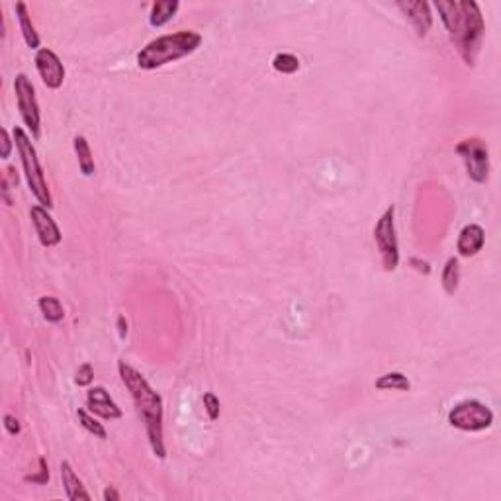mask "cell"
<instances>
[{
	"label": "cell",
	"mask_w": 501,
	"mask_h": 501,
	"mask_svg": "<svg viewBox=\"0 0 501 501\" xmlns=\"http://www.w3.org/2000/svg\"><path fill=\"white\" fill-rule=\"evenodd\" d=\"M409 264H411L417 272H421V274H431V264L427 263V261H423V259L414 257V259L409 261Z\"/></svg>",
	"instance_id": "28"
},
{
	"label": "cell",
	"mask_w": 501,
	"mask_h": 501,
	"mask_svg": "<svg viewBox=\"0 0 501 501\" xmlns=\"http://www.w3.org/2000/svg\"><path fill=\"white\" fill-rule=\"evenodd\" d=\"M4 429H6L9 435H18L22 431V425H20V421H18L14 415L6 414L4 415Z\"/></svg>",
	"instance_id": "25"
},
{
	"label": "cell",
	"mask_w": 501,
	"mask_h": 501,
	"mask_svg": "<svg viewBox=\"0 0 501 501\" xmlns=\"http://www.w3.org/2000/svg\"><path fill=\"white\" fill-rule=\"evenodd\" d=\"M443 288L446 294H454L458 290V282H460V263L456 257H451L446 261L445 269H443V276H441Z\"/></svg>",
	"instance_id": "19"
},
{
	"label": "cell",
	"mask_w": 501,
	"mask_h": 501,
	"mask_svg": "<svg viewBox=\"0 0 501 501\" xmlns=\"http://www.w3.org/2000/svg\"><path fill=\"white\" fill-rule=\"evenodd\" d=\"M202 43V36L192 30H181V32L161 36L157 40L149 41L139 53H137V65L139 69L153 71L168 63H175L183 57L192 55Z\"/></svg>",
	"instance_id": "3"
},
{
	"label": "cell",
	"mask_w": 501,
	"mask_h": 501,
	"mask_svg": "<svg viewBox=\"0 0 501 501\" xmlns=\"http://www.w3.org/2000/svg\"><path fill=\"white\" fill-rule=\"evenodd\" d=\"M87 407L95 415L102 417V419H110V421L119 419L124 415L122 407H118V404L112 399L104 386H95L87 392Z\"/></svg>",
	"instance_id": "11"
},
{
	"label": "cell",
	"mask_w": 501,
	"mask_h": 501,
	"mask_svg": "<svg viewBox=\"0 0 501 501\" xmlns=\"http://www.w3.org/2000/svg\"><path fill=\"white\" fill-rule=\"evenodd\" d=\"M118 327H119V337L124 339V337L128 335V321H126L124 316H119L118 318Z\"/></svg>",
	"instance_id": "29"
},
{
	"label": "cell",
	"mask_w": 501,
	"mask_h": 501,
	"mask_svg": "<svg viewBox=\"0 0 501 501\" xmlns=\"http://www.w3.org/2000/svg\"><path fill=\"white\" fill-rule=\"evenodd\" d=\"M12 136H14V144H16L18 155H20V161H22V167H24V175L30 190L36 196V200L40 202V206L51 210L53 208V198H51V192H49L48 183H45L43 168L40 165L38 151L33 147L32 139H30V136L22 128H14Z\"/></svg>",
	"instance_id": "4"
},
{
	"label": "cell",
	"mask_w": 501,
	"mask_h": 501,
	"mask_svg": "<svg viewBox=\"0 0 501 501\" xmlns=\"http://www.w3.org/2000/svg\"><path fill=\"white\" fill-rule=\"evenodd\" d=\"M14 92H16L18 110H20V116L24 119L26 128L32 131L33 137H40V104H38V98H36V88H33L32 80L28 79L24 72L16 75V79H14Z\"/></svg>",
	"instance_id": "7"
},
{
	"label": "cell",
	"mask_w": 501,
	"mask_h": 501,
	"mask_svg": "<svg viewBox=\"0 0 501 501\" xmlns=\"http://www.w3.org/2000/svg\"><path fill=\"white\" fill-rule=\"evenodd\" d=\"M12 139H10V134L6 131V129H2V153H0V157L2 159H9L10 157V151H12Z\"/></svg>",
	"instance_id": "27"
},
{
	"label": "cell",
	"mask_w": 501,
	"mask_h": 501,
	"mask_svg": "<svg viewBox=\"0 0 501 501\" xmlns=\"http://www.w3.org/2000/svg\"><path fill=\"white\" fill-rule=\"evenodd\" d=\"M374 386H376L378 390H398V392L411 390V382L407 380L406 374H402V372L382 374V376L374 382Z\"/></svg>",
	"instance_id": "18"
},
{
	"label": "cell",
	"mask_w": 501,
	"mask_h": 501,
	"mask_svg": "<svg viewBox=\"0 0 501 501\" xmlns=\"http://www.w3.org/2000/svg\"><path fill=\"white\" fill-rule=\"evenodd\" d=\"M33 63H36V69L40 72L41 80L43 85L51 90H57L61 88L65 80V67L61 63V59L48 48H41L36 57H33Z\"/></svg>",
	"instance_id": "9"
},
{
	"label": "cell",
	"mask_w": 501,
	"mask_h": 501,
	"mask_svg": "<svg viewBox=\"0 0 501 501\" xmlns=\"http://www.w3.org/2000/svg\"><path fill=\"white\" fill-rule=\"evenodd\" d=\"M456 153L460 155L468 176L478 184H484L490 176V153L482 139L470 137L456 145Z\"/></svg>",
	"instance_id": "8"
},
{
	"label": "cell",
	"mask_w": 501,
	"mask_h": 501,
	"mask_svg": "<svg viewBox=\"0 0 501 501\" xmlns=\"http://www.w3.org/2000/svg\"><path fill=\"white\" fill-rule=\"evenodd\" d=\"M484 243L485 231L476 223H470L462 227L458 241H456V251L460 257H474L484 249Z\"/></svg>",
	"instance_id": "13"
},
{
	"label": "cell",
	"mask_w": 501,
	"mask_h": 501,
	"mask_svg": "<svg viewBox=\"0 0 501 501\" xmlns=\"http://www.w3.org/2000/svg\"><path fill=\"white\" fill-rule=\"evenodd\" d=\"M72 144H75V151H77V161H79L80 173H82L85 176H92L96 171V165H95V157H92V151H90V145H88L87 137L77 136Z\"/></svg>",
	"instance_id": "17"
},
{
	"label": "cell",
	"mask_w": 501,
	"mask_h": 501,
	"mask_svg": "<svg viewBox=\"0 0 501 501\" xmlns=\"http://www.w3.org/2000/svg\"><path fill=\"white\" fill-rule=\"evenodd\" d=\"M14 10H16L18 22H20V32L24 36L26 45L30 49H38V51H40V36L36 32V26H33L32 18H30L28 6H26L24 2H16Z\"/></svg>",
	"instance_id": "15"
},
{
	"label": "cell",
	"mask_w": 501,
	"mask_h": 501,
	"mask_svg": "<svg viewBox=\"0 0 501 501\" xmlns=\"http://www.w3.org/2000/svg\"><path fill=\"white\" fill-rule=\"evenodd\" d=\"M202 402H204V409H206L208 417H210L212 421H215V419L220 417V411H222V404H220L217 396L212 394V392H206Z\"/></svg>",
	"instance_id": "23"
},
{
	"label": "cell",
	"mask_w": 501,
	"mask_h": 501,
	"mask_svg": "<svg viewBox=\"0 0 501 501\" xmlns=\"http://www.w3.org/2000/svg\"><path fill=\"white\" fill-rule=\"evenodd\" d=\"M92 380H95V368H92V365H88V362L80 365L77 374H75V382L85 388V386H90Z\"/></svg>",
	"instance_id": "24"
},
{
	"label": "cell",
	"mask_w": 501,
	"mask_h": 501,
	"mask_svg": "<svg viewBox=\"0 0 501 501\" xmlns=\"http://www.w3.org/2000/svg\"><path fill=\"white\" fill-rule=\"evenodd\" d=\"M181 9V2L178 0H159L151 6V14H149V24L153 28H161V26L168 24L175 14Z\"/></svg>",
	"instance_id": "16"
},
{
	"label": "cell",
	"mask_w": 501,
	"mask_h": 501,
	"mask_svg": "<svg viewBox=\"0 0 501 501\" xmlns=\"http://www.w3.org/2000/svg\"><path fill=\"white\" fill-rule=\"evenodd\" d=\"M118 372L126 390L129 392V396L136 404L137 414L145 423V433L149 438L153 454L157 458H165L167 448H165V433H163V398L149 386L144 374L136 370L134 366L126 365L124 360L118 362Z\"/></svg>",
	"instance_id": "2"
},
{
	"label": "cell",
	"mask_w": 501,
	"mask_h": 501,
	"mask_svg": "<svg viewBox=\"0 0 501 501\" xmlns=\"http://www.w3.org/2000/svg\"><path fill=\"white\" fill-rule=\"evenodd\" d=\"M38 308L43 313V318L51 321V323H59L65 318L63 306H61L59 298H55V296H41L40 300H38Z\"/></svg>",
	"instance_id": "20"
},
{
	"label": "cell",
	"mask_w": 501,
	"mask_h": 501,
	"mask_svg": "<svg viewBox=\"0 0 501 501\" xmlns=\"http://www.w3.org/2000/svg\"><path fill=\"white\" fill-rule=\"evenodd\" d=\"M398 9L406 14V18L411 22L415 28V32L419 38H425L429 33L431 26H433V14H431V6L427 2H398Z\"/></svg>",
	"instance_id": "12"
},
{
	"label": "cell",
	"mask_w": 501,
	"mask_h": 501,
	"mask_svg": "<svg viewBox=\"0 0 501 501\" xmlns=\"http://www.w3.org/2000/svg\"><path fill=\"white\" fill-rule=\"evenodd\" d=\"M77 417H79V423L80 427L85 431H88L90 435H95L96 438H108V433H106V429H104L102 423H98V419H95V415H90L87 411V409H77Z\"/></svg>",
	"instance_id": "21"
},
{
	"label": "cell",
	"mask_w": 501,
	"mask_h": 501,
	"mask_svg": "<svg viewBox=\"0 0 501 501\" xmlns=\"http://www.w3.org/2000/svg\"><path fill=\"white\" fill-rule=\"evenodd\" d=\"M104 500H106V501H118L119 500V493L118 492H116V490H114V487H106V490H104Z\"/></svg>",
	"instance_id": "30"
},
{
	"label": "cell",
	"mask_w": 501,
	"mask_h": 501,
	"mask_svg": "<svg viewBox=\"0 0 501 501\" xmlns=\"http://www.w3.org/2000/svg\"><path fill=\"white\" fill-rule=\"evenodd\" d=\"M272 67L279 72H282V75H292V72L300 69V61L292 53H279V55L274 57V61H272Z\"/></svg>",
	"instance_id": "22"
},
{
	"label": "cell",
	"mask_w": 501,
	"mask_h": 501,
	"mask_svg": "<svg viewBox=\"0 0 501 501\" xmlns=\"http://www.w3.org/2000/svg\"><path fill=\"white\" fill-rule=\"evenodd\" d=\"M394 217H396V208L388 206L374 227V243L386 271H396L399 264V245Z\"/></svg>",
	"instance_id": "5"
},
{
	"label": "cell",
	"mask_w": 501,
	"mask_h": 501,
	"mask_svg": "<svg viewBox=\"0 0 501 501\" xmlns=\"http://www.w3.org/2000/svg\"><path fill=\"white\" fill-rule=\"evenodd\" d=\"M438 16L445 24L451 41L466 65H474L482 40H484L485 24L480 6L476 2H453V0H438L433 4Z\"/></svg>",
	"instance_id": "1"
},
{
	"label": "cell",
	"mask_w": 501,
	"mask_h": 501,
	"mask_svg": "<svg viewBox=\"0 0 501 501\" xmlns=\"http://www.w3.org/2000/svg\"><path fill=\"white\" fill-rule=\"evenodd\" d=\"M30 217H32L33 227H36V233H38V239L43 247H55L61 243V230L59 225L55 223V220L51 217L48 208L43 206H32L30 210Z\"/></svg>",
	"instance_id": "10"
},
{
	"label": "cell",
	"mask_w": 501,
	"mask_h": 501,
	"mask_svg": "<svg viewBox=\"0 0 501 501\" xmlns=\"http://www.w3.org/2000/svg\"><path fill=\"white\" fill-rule=\"evenodd\" d=\"M61 482H63L67 497H69L71 501H77V500L90 501V493L85 490V485H82V482H80V478L75 474V470H72V466L67 460L61 462Z\"/></svg>",
	"instance_id": "14"
},
{
	"label": "cell",
	"mask_w": 501,
	"mask_h": 501,
	"mask_svg": "<svg viewBox=\"0 0 501 501\" xmlns=\"http://www.w3.org/2000/svg\"><path fill=\"white\" fill-rule=\"evenodd\" d=\"M451 427L468 433H478L492 427L493 414L490 407L478 399H464L448 411Z\"/></svg>",
	"instance_id": "6"
},
{
	"label": "cell",
	"mask_w": 501,
	"mask_h": 501,
	"mask_svg": "<svg viewBox=\"0 0 501 501\" xmlns=\"http://www.w3.org/2000/svg\"><path fill=\"white\" fill-rule=\"evenodd\" d=\"M40 464H41V474L40 476H28L26 480L28 482H36V484H45L49 480V470L48 466H45V458H40Z\"/></svg>",
	"instance_id": "26"
}]
</instances>
